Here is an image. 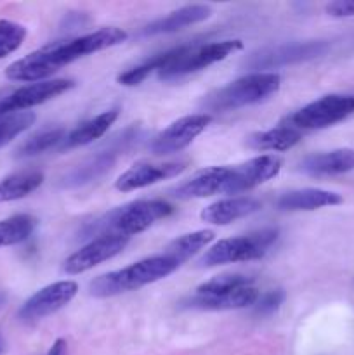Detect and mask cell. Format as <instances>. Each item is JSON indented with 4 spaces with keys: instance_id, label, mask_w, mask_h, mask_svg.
<instances>
[{
    "instance_id": "1",
    "label": "cell",
    "mask_w": 354,
    "mask_h": 355,
    "mask_svg": "<svg viewBox=\"0 0 354 355\" xmlns=\"http://www.w3.org/2000/svg\"><path fill=\"white\" fill-rule=\"evenodd\" d=\"M125 40L127 31L117 26H108L69 40L52 42L7 66L6 76L12 82H45V78L76 59L120 45Z\"/></svg>"
},
{
    "instance_id": "2",
    "label": "cell",
    "mask_w": 354,
    "mask_h": 355,
    "mask_svg": "<svg viewBox=\"0 0 354 355\" xmlns=\"http://www.w3.org/2000/svg\"><path fill=\"white\" fill-rule=\"evenodd\" d=\"M174 207L163 200H137L124 207L113 208L103 217L89 222L80 232V238H99V236L115 234L130 239V236L139 234L151 227L155 222L169 217Z\"/></svg>"
},
{
    "instance_id": "3",
    "label": "cell",
    "mask_w": 354,
    "mask_h": 355,
    "mask_svg": "<svg viewBox=\"0 0 354 355\" xmlns=\"http://www.w3.org/2000/svg\"><path fill=\"white\" fill-rule=\"evenodd\" d=\"M179 267V263L170 259V257H167L165 253L148 257V259L130 263L124 269L97 276L96 279L90 281L89 293L96 298L117 297V295L135 291L139 288L156 283V281L176 272Z\"/></svg>"
},
{
    "instance_id": "4",
    "label": "cell",
    "mask_w": 354,
    "mask_h": 355,
    "mask_svg": "<svg viewBox=\"0 0 354 355\" xmlns=\"http://www.w3.org/2000/svg\"><path fill=\"white\" fill-rule=\"evenodd\" d=\"M281 87V76L273 71H255L235 80L229 85L215 90L205 99L210 111H231L257 104L276 94Z\"/></svg>"
},
{
    "instance_id": "5",
    "label": "cell",
    "mask_w": 354,
    "mask_h": 355,
    "mask_svg": "<svg viewBox=\"0 0 354 355\" xmlns=\"http://www.w3.org/2000/svg\"><path fill=\"white\" fill-rule=\"evenodd\" d=\"M276 238V229H262L248 236L222 239L205 252V255L200 259V266L215 267L224 266V263L259 260L266 255Z\"/></svg>"
},
{
    "instance_id": "6",
    "label": "cell",
    "mask_w": 354,
    "mask_h": 355,
    "mask_svg": "<svg viewBox=\"0 0 354 355\" xmlns=\"http://www.w3.org/2000/svg\"><path fill=\"white\" fill-rule=\"evenodd\" d=\"M351 114H354L353 94H328L295 111L287 118L285 125H290L297 130H319L340 123Z\"/></svg>"
},
{
    "instance_id": "7",
    "label": "cell",
    "mask_w": 354,
    "mask_h": 355,
    "mask_svg": "<svg viewBox=\"0 0 354 355\" xmlns=\"http://www.w3.org/2000/svg\"><path fill=\"white\" fill-rule=\"evenodd\" d=\"M242 40L212 42V44L207 45H186V49H184L179 58H176L169 66L160 69L158 76L160 80H165V82L180 78V76H186L189 73L208 68V66L231 55L233 52L242 51Z\"/></svg>"
},
{
    "instance_id": "8",
    "label": "cell",
    "mask_w": 354,
    "mask_h": 355,
    "mask_svg": "<svg viewBox=\"0 0 354 355\" xmlns=\"http://www.w3.org/2000/svg\"><path fill=\"white\" fill-rule=\"evenodd\" d=\"M326 51H328V44L323 40L294 42V44L278 45V47L255 52L246 59L245 66L250 69H274L321 58Z\"/></svg>"
},
{
    "instance_id": "9",
    "label": "cell",
    "mask_w": 354,
    "mask_h": 355,
    "mask_svg": "<svg viewBox=\"0 0 354 355\" xmlns=\"http://www.w3.org/2000/svg\"><path fill=\"white\" fill-rule=\"evenodd\" d=\"M78 293V284L75 281H58L49 286L42 288L37 293L31 295L23 305H21L17 318L23 322H37L47 315L56 314L62 307L69 304Z\"/></svg>"
},
{
    "instance_id": "10",
    "label": "cell",
    "mask_w": 354,
    "mask_h": 355,
    "mask_svg": "<svg viewBox=\"0 0 354 355\" xmlns=\"http://www.w3.org/2000/svg\"><path fill=\"white\" fill-rule=\"evenodd\" d=\"M210 121L212 116L207 113L189 114V116L179 118V120L170 123L165 130H162L153 139L149 149L156 156L179 153L180 149L187 148L210 125Z\"/></svg>"
},
{
    "instance_id": "11",
    "label": "cell",
    "mask_w": 354,
    "mask_h": 355,
    "mask_svg": "<svg viewBox=\"0 0 354 355\" xmlns=\"http://www.w3.org/2000/svg\"><path fill=\"white\" fill-rule=\"evenodd\" d=\"M73 87H75V82L66 78L45 80V82L21 87V89L14 90L12 94L0 99V118L7 116V114L23 113V110L47 103V101L68 92Z\"/></svg>"
},
{
    "instance_id": "12",
    "label": "cell",
    "mask_w": 354,
    "mask_h": 355,
    "mask_svg": "<svg viewBox=\"0 0 354 355\" xmlns=\"http://www.w3.org/2000/svg\"><path fill=\"white\" fill-rule=\"evenodd\" d=\"M127 243L128 238L115 234H106L90 239L85 246L76 250L73 255H69L68 259L65 260L62 270H65L66 274H69V276L87 272V270L94 269V267L99 266V263L106 262V260L113 259L118 253L124 252Z\"/></svg>"
},
{
    "instance_id": "13",
    "label": "cell",
    "mask_w": 354,
    "mask_h": 355,
    "mask_svg": "<svg viewBox=\"0 0 354 355\" xmlns=\"http://www.w3.org/2000/svg\"><path fill=\"white\" fill-rule=\"evenodd\" d=\"M281 170V159L273 155H262L248 159L242 165L231 166V180L226 194H238L250 191L276 177Z\"/></svg>"
},
{
    "instance_id": "14",
    "label": "cell",
    "mask_w": 354,
    "mask_h": 355,
    "mask_svg": "<svg viewBox=\"0 0 354 355\" xmlns=\"http://www.w3.org/2000/svg\"><path fill=\"white\" fill-rule=\"evenodd\" d=\"M187 168V159L180 162H167V163H137L127 172L121 173L115 182V187L121 193H130V191L142 189V187L153 186L160 180L172 179L183 173Z\"/></svg>"
},
{
    "instance_id": "15",
    "label": "cell",
    "mask_w": 354,
    "mask_h": 355,
    "mask_svg": "<svg viewBox=\"0 0 354 355\" xmlns=\"http://www.w3.org/2000/svg\"><path fill=\"white\" fill-rule=\"evenodd\" d=\"M120 153V149L110 141L106 144V148L99 149V151L94 153L92 156L83 159V162L80 163V165H76L75 168L69 170V172L61 179V187L73 189V187L85 186V184H90L92 180H97L99 177H103L104 173L110 172V170L113 168Z\"/></svg>"
},
{
    "instance_id": "16",
    "label": "cell",
    "mask_w": 354,
    "mask_h": 355,
    "mask_svg": "<svg viewBox=\"0 0 354 355\" xmlns=\"http://www.w3.org/2000/svg\"><path fill=\"white\" fill-rule=\"evenodd\" d=\"M229 179H231V166H210L177 186L174 193L179 200H196V198L226 194Z\"/></svg>"
},
{
    "instance_id": "17",
    "label": "cell",
    "mask_w": 354,
    "mask_h": 355,
    "mask_svg": "<svg viewBox=\"0 0 354 355\" xmlns=\"http://www.w3.org/2000/svg\"><path fill=\"white\" fill-rule=\"evenodd\" d=\"M257 298H259V291L253 286H246L222 295L196 293L180 302V305L184 309H194V311H238V309L253 307Z\"/></svg>"
},
{
    "instance_id": "18",
    "label": "cell",
    "mask_w": 354,
    "mask_h": 355,
    "mask_svg": "<svg viewBox=\"0 0 354 355\" xmlns=\"http://www.w3.org/2000/svg\"><path fill=\"white\" fill-rule=\"evenodd\" d=\"M344 198L339 193L316 187H305V189L288 191L281 194L276 201L278 210L281 211H312L326 207H337L342 205Z\"/></svg>"
},
{
    "instance_id": "19",
    "label": "cell",
    "mask_w": 354,
    "mask_h": 355,
    "mask_svg": "<svg viewBox=\"0 0 354 355\" xmlns=\"http://www.w3.org/2000/svg\"><path fill=\"white\" fill-rule=\"evenodd\" d=\"M210 14V6H205V3H191V6H184L180 9L174 10L169 16L160 17V19L146 24L141 30V35L142 37H155V35L174 33V31H179L183 28L191 26V24H196L208 19Z\"/></svg>"
},
{
    "instance_id": "20",
    "label": "cell",
    "mask_w": 354,
    "mask_h": 355,
    "mask_svg": "<svg viewBox=\"0 0 354 355\" xmlns=\"http://www.w3.org/2000/svg\"><path fill=\"white\" fill-rule=\"evenodd\" d=\"M301 170L312 177L340 175L354 170V149L340 148L326 153L305 156L301 162Z\"/></svg>"
},
{
    "instance_id": "21",
    "label": "cell",
    "mask_w": 354,
    "mask_h": 355,
    "mask_svg": "<svg viewBox=\"0 0 354 355\" xmlns=\"http://www.w3.org/2000/svg\"><path fill=\"white\" fill-rule=\"evenodd\" d=\"M260 207L262 205L255 198L233 196L228 198V200H221L208 205L201 211V220L212 225H228L231 222L238 220V218L255 214V211L260 210Z\"/></svg>"
},
{
    "instance_id": "22",
    "label": "cell",
    "mask_w": 354,
    "mask_h": 355,
    "mask_svg": "<svg viewBox=\"0 0 354 355\" xmlns=\"http://www.w3.org/2000/svg\"><path fill=\"white\" fill-rule=\"evenodd\" d=\"M117 118H118L117 107L97 114V116H94L92 120L85 121V123H82L80 127H76L75 130L69 132L59 149H61V151H65V149L80 148V146H87V144H90V142L97 141V139L103 137V135L106 134L108 128L115 123V120H117Z\"/></svg>"
},
{
    "instance_id": "23",
    "label": "cell",
    "mask_w": 354,
    "mask_h": 355,
    "mask_svg": "<svg viewBox=\"0 0 354 355\" xmlns=\"http://www.w3.org/2000/svg\"><path fill=\"white\" fill-rule=\"evenodd\" d=\"M301 130L290 125H280L271 130L255 132L248 135L246 146L255 151H288L301 142Z\"/></svg>"
},
{
    "instance_id": "24",
    "label": "cell",
    "mask_w": 354,
    "mask_h": 355,
    "mask_svg": "<svg viewBox=\"0 0 354 355\" xmlns=\"http://www.w3.org/2000/svg\"><path fill=\"white\" fill-rule=\"evenodd\" d=\"M44 184V173L38 170H24L0 180V203L21 200L37 191Z\"/></svg>"
},
{
    "instance_id": "25",
    "label": "cell",
    "mask_w": 354,
    "mask_h": 355,
    "mask_svg": "<svg viewBox=\"0 0 354 355\" xmlns=\"http://www.w3.org/2000/svg\"><path fill=\"white\" fill-rule=\"evenodd\" d=\"M184 49H186V45H180V47L170 49V51L162 52V54L153 55V58L148 59V61L141 62V64L134 66L132 69H127L125 73H121V75L118 76V83L125 87L139 85V83L144 82L153 71H160V69H163L165 66H169L174 59L179 58V55L184 52Z\"/></svg>"
},
{
    "instance_id": "26",
    "label": "cell",
    "mask_w": 354,
    "mask_h": 355,
    "mask_svg": "<svg viewBox=\"0 0 354 355\" xmlns=\"http://www.w3.org/2000/svg\"><path fill=\"white\" fill-rule=\"evenodd\" d=\"M215 234L214 231H194L189 234H184L180 238L174 239L169 246L165 248V255L170 257L172 260H176L179 266H183L184 262L191 259L193 255H196L200 250L207 248L212 241H214Z\"/></svg>"
},
{
    "instance_id": "27",
    "label": "cell",
    "mask_w": 354,
    "mask_h": 355,
    "mask_svg": "<svg viewBox=\"0 0 354 355\" xmlns=\"http://www.w3.org/2000/svg\"><path fill=\"white\" fill-rule=\"evenodd\" d=\"M37 218L28 214L12 215L6 220H0V248L26 241L37 229Z\"/></svg>"
},
{
    "instance_id": "28",
    "label": "cell",
    "mask_w": 354,
    "mask_h": 355,
    "mask_svg": "<svg viewBox=\"0 0 354 355\" xmlns=\"http://www.w3.org/2000/svg\"><path fill=\"white\" fill-rule=\"evenodd\" d=\"M66 135L68 134L62 128H47V130L37 132L16 149V158H31V156L44 155L51 149H59Z\"/></svg>"
},
{
    "instance_id": "29",
    "label": "cell",
    "mask_w": 354,
    "mask_h": 355,
    "mask_svg": "<svg viewBox=\"0 0 354 355\" xmlns=\"http://www.w3.org/2000/svg\"><path fill=\"white\" fill-rule=\"evenodd\" d=\"M253 279L243 274H222V276L212 277L207 283L196 288L198 295H222L231 291L242 290V288L252 286Z\"/></svg>"
},
{
    "instance_id": "30",
    "label": "cell",
    "mask_w": 354,
    "mask_h": 355,
    "mask_svg": "<svg viewBox=\"0 0 354 355\" xmlns=\"http://www.w3.org/2000/svg\"><path fill=\"white\" fill-rule=\"evenodd\" d=\"M35 118H37L35 113H30V111L7 114V116L0 118V148L9 144L12 139L28 130L35 123Z\"/></svg>"
},
{
    "instance_id": "31",
    "label": "cell",
    "mask_w": 354,
    "mask_h": 355,
    "mask_svg": "<svg viewBox=\"0 0 354 355\" xmlns=\"http://www.w3.org/2000/svg\"><path fill=\"white\" fill-rule=\"evenodd\" d=\"M26 38V28L9 19H0V59L7 58L21 47Z\"/></svg>"
},
{
    "instance_id": "32",
    "label": "cell",
    "mask_w": 354,
    "mask_h": 355,
    "mask_svg": "<svg viewBox=\"0 0 354 355\" xmlns=\"http://www.w3.org/2000/svg\"><path fill=\"white\" fill-rule=\"evenodd\" d=\"M285 302V291L283 290H271L267 293H264L262 297L257 298V302L253 304V312L257 315H271L281 307V304Z\"/></svg>"
},
{
    "instance_id": "33",
    "label": "cell",
    "mask_w": 354,
    "mask_h": 355,
    "mask_svg": "<svg viewBox=\"0 0 354 355\" xmlns=\"http://www.w3.org/2000/svg\"><path fill=\"white\" fill-rule=\"evenodd\" d=\"M326 12L333 17L354 16V0H335L326 6Z\"/></svg>"
},
{
    "instance_id": "34",
    "label": "cell",
    "mask_w": 354,
    "mask_h": 355,
    "mask_svg": "<svg viewBox=\"0 0 354 355\" xmlns=\"http://www.w3.org/2000/svg\"><path fill=\"white\" fill-rule=\"evenodd\" d=\"M47 355H66V342L65 340H56L54 345L51 347V350H49Z\"/></svg>"
},
{
    "instance_id": "35",
    "label": "cell",
    "mask_w": 354,
    "mask_h": 355,
    "mask_svg": "<svg viewBox=\"0 0 354 355\" xmlns=\"http://www.w3.org/2000/svg\"><path fill=\"white\" fill-rule=\"evenodd\" d=\"M2 352H3V340L2 336H0V355H2Z\"/></svg>"
}]
</instances>
